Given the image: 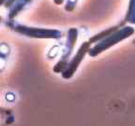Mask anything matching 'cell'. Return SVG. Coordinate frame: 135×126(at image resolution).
<instances>
[{"instance_id":"4","label":"cell","mask_w":135,"mask_h":126,"mask_svg":"<svg viewBox=\"0 0 135 126\" xmlns=\"http://www.w3.org/2000/svg\"><path fill=\"white\" fill-rule=\"evenodd\" d=\"M90 48H91V44L89 41H85L84 43H82V45L79 47L76 54L69 62L66 69L61 73L62 78H65V80H69V78L73 77V75L76 73V71L78 69V67L80 66L81 63H82V61L84 59L85 55L88 53Z\"/></svg>"},{"instance_id":"1","label":"cell","mask_w":135,"mask_h":126,"mask_svg":"<svg viewBox=\"0 0 135 126\" xmlns=\"http://www.w3.org/2000/svg\"><path fill=\"white\" fill-rule=\"evenodd\" d=\"M134 33V27H132L131 25H123L122 27L118 28L107 38L101 39L100 41L97 42L93 47H91L88 51V55L90 57L98 56V55L101 54L103 51L122 42L123 40L131 38Z\"/></svg>"},{"instance_id":"8","label":"cell","mask_w":135,"mask_h":126,"mask_svg":"<svg viewBox=\"0 0 135 126\" xmlns=\"http://www.w3.org/2000/svg\"><path fill=\"white\" fill-rule=\"evenodd\" d=\"M6 1V0H0V7L2 6L3 4H4V2Z\"/></svg>"},{"instance_id":"2","label":"cell","mask_w":135,"mask_h":126,"mask_svg":"<svg viewBox=\"0 0 135 126\" xmlns=\"http://www.w3.org/2000/svg\"><path fill=\"white\" fill-rule=\"evenodd\" d=\"M78 29L77 28H70L68 31L67 40H66L65 47L62 50L61 58L56 65L54 66V72L55 73H62L66 69L68 64L70 61V56L73 52L74 47L76 45V42L78 39Z\"/></svg>"},{"instance_id":"6","label":"cell","mask_w":135,"mask_h":126,"mask_svg":"<svg viewBox=\"0 0 135 126\" xmlns=\"http://www.w3.org/2000/svg\"><path fill=\"white\" fill-rule=\"evenodd\" d=\"M125 22L131 24H135V0H129Z\"/></svg>"},{"instance_id":"5","label":"cell","mask_w":135,"mask_h":126,"mask_svg":"<svg viewBox=\"0 0 135 126\" xmlns=\"http://www.w3.org/2000/svg\"><path fill=\"white\" fill-rule=\"evenodd\" d=\"M123 24H120V23H118L117 25H114V26H112V27L108 28V29L106 30H102L101 32H99V33L96 34V35H94L93 36H91L90 38L88 39V41L90 42V44H96L97 42L100 41L101 39H103V38H107L108 36H110L112 33H114L115 30H117L118 28L122 27Z\"/></svg>"},{"instance_id":"9","label":"cell","mask_w":135,"mask_h":126,"mask_svg":"<svg viewBox=\"0 0 135 126\" xmlns=\"http://www.w3.org/2000/svg\"><path fill=\"white\" fill-rule=\"evenodd\" d=\"M0 21H1V19H0Z\"/></svg>"},{"instance_id":"7","label":"cell","mask_w":135,"mask_h":126,"mask_svg":"<svg viewBox=\"0 0 135 126\" xmlns=\"http://www.w3.org/2000/svg\"><path fill=\"white\" fill-rule=\"evenodd\" d=\"M78 0H67V4L65 6V9L67 11H72L75 8Z\"/></svg>"},{"instance_id":"3","label":"cell","mask_w":135,"mask_h":126,"mask_svg":"<svg viewBox=\"0 0 135 126\" xmlns=\"http://www.w3.org/2000/svg\"><path fill=\"white\" fill-rule=\"evenodd\" d=\"M13 31L21 34L23 36L31 38H48L58 39L62 36L61 31L57 29H46V28L33 27L22 24H15L12 27Z\"/></svg>"}]
</instances>
